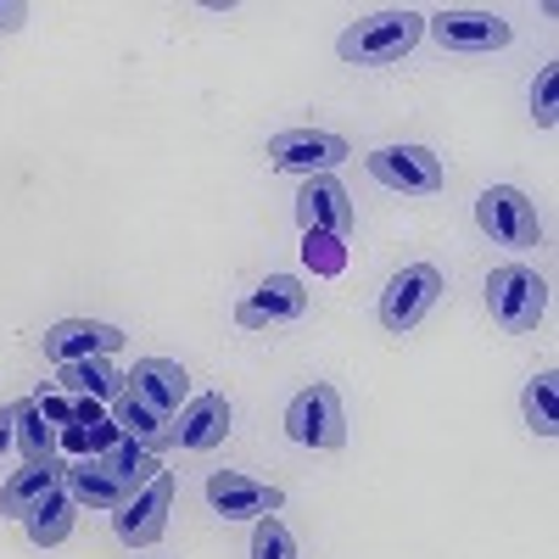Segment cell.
Masks as SVG:
<instances>
[{"label":"cell","mask_w":559,"mask_h":559,"mask_svg":"<svg viewBox=\"0 0 559 559\" xmlns=\"http://www.w3.org/2000/svg\"><path fill=\"white\" fill-rule=\"evenodd\" d=\"M157 471H163L157 453L123 437V442H112V448L96 453V459H73L62 487H68V498L84 503V509H123Z\"/></svg>","instance_id":"obj_1"},{"label":"cell","mask_w":559,"mask_h":559,"mask_svg":"<svg viewBox=\"0 0 559 559\" xmlns=\"http://www.w3.org/2000/svg\"><path fill=\"white\" fill-rule=\"evenodd\" d=\"M419 34H426V17L419 12H408V7L403 12H376L364 23H347L342 39H336V51L353 68H392L419 45Z\"/></svg>","instance_id":"obj_2"},{"label":"cell","mask_w":559,"mask_h":559,"mask_svg":"<svg viewBox=\"0 0 559 559\" xmlns=\"http://www.w3.org/2000/svg\"><path fill=\"white\" fill-rule=\"evenodd\" d=\"M487 308H492V324L509 336H526L543 324L548 313V280L526 263H503L487 274Z\"/></svg>","instance_id":"obj_3"},{"label":"cell","mask_w":559,"mask_h":559,"mask_svg":"<svg viewBox=\"0 0 559 559\" xmlns=\"http://www.w3.org/2000/svg\"><path fill=\"white\" fill-rule=\"evenodd\" d=\"M286 437L302 442V448H324V453H336L347 442V414H342V392L331 381H313L292 397L286 408Z\"/></svg>","instance_id":"obj_4"},{"label":"cell","mask_w":559,"mask_h":559,"mask_svg":"<svg viewBox=\"0 0 559 559\" xmlns=\"http://www.w3.org/2000/svg\"><path fill=\"white\" fill-rule=\"evenodd\" d=\"M353 157V146L342 134H331V129H280L274 140H269V168L274 174H302V179H313V174H331V168H342Z\"/></svg>","instance_id":"obj_5"},{"label":"cell","mask_w":559,"mask_h":559,"mask_svg":"<svg viewBox=\"0 0 559 559\" xmlns=\"http://www.w3.org/2000/svg\"><path fill=\"white\" fill-rule=\"evenodd\" d=\"M476 224L487 229L498 247H515V252L543 247L537 207L526 202V191H515V185H492V191H481V202H476Z\"/></svg>","instance_id":"obj_6"},{"label":"cell","mask_w":559,"mask_h":559,"mask_svg":"<svg viewBox=\"0 0 559 559\" xmlns=\"http://www.w3.org/2000/svg\"><path fill=\"white\" fill-rule=\"evenodd\" d=\"M437 297H442V269L437 263H408L403 274L386 280V292H381V324L403 336L437 308Z\"/></svg>","instance_id":"obj_7"},{"label":"cell","mask_w":559,"mask_h":559,"mask_svg":"<svg viewBox=\"0 0 559 559\" xmlns=\"http://www.w3.org/2000/svg\"><path fill=\"white\" fill-rule=\"evenodd\" d=\"M369 179H381L386 191H408V197H437L442 191V157L431 146H381L364 157Z\"/></svg>","instance_id":"obj_8"},{"label":"cell","mask_w":559,"mask_h":559,"mask_svg":"<svg viewBox=\"0 0 559 559\" xmlns=\"http://www.w3.org/2000/svg\"><path fill=\"white\" fill-rule=\"evenodd\" d=\"M426 34L442 45V51L481 57V51H503L515 28H509L503 17H492V12H459V7H448V12L426 17Z\"/></svg>","instance_id":"obj_9"},{"label":"cell","mask_w":559,"mask_h":559,"mask_svg":"<svg viewBox=\"0 0 559 559\" xmlns=\"http://www.w3.org/2000/svg\"><path fill=\"white\" fill-rule=\"evenodd\" d=\"M168 509H174V476L157 471L123 509H112V526H118V537L129 548H152L163 537V526H168Z\"/></svg>","instance_id":"obj_10"},{"label":"cell","mask_w":559,"mask_h":559,"mask_svg":"<svg viewBox=\"0 0 559 559\" xmlns=\"http://www.w3.org/2000/svg\"><path fill=\"white\" fill-rule=\"evenodd\" d=\"M207 503L224 521H263V515H274V509H286V492L269 487V481H252L241 471H213L207 476Z\"/></svg>","instance_id":"obj_11"},{"label":"cell","mask_w":559,"mask_h":559,"mask_svg":"<svg viewBox=\"0 0 559 559\" xmlns=\"http://www.w3.org/2000/svg\"><path fill=\"white\" fill-rule=\"evenodd\" d=\"M297 218H302V236H347L353 229V197L342 191L336 174H313L302 191H297Z\"/></svg>","instance_id":"obj_12"},{"label":"cell","mask_w":559,"mask_h":559,"mask_svg":"<svg viewBox=\"0 0 559 559\" xmlns=\"http://www.w3.org/2000/svg\"><path fill=\"white\" fill-rule=\"evenodd\" d=\"M308 313V286L297 274H269L263 286L236 308V324L241 331H269V324H292Z\"/></svg>","instance_id":"obj_13"},{"label":"cell","mask_w":559,"mask_h":559,"mask_svg":"<svg viewBox=\"0 0 559 559\" xmlns=\"http://www.w3.org/2000/svg\"><path fill=\"white\" fill-rule=\"evenodd\" d=\"M123 386L146 408H157L163 419H179V408L191 403V376H185L174 358H140L129 376H123Z\"/></svg>","instance_id":"obj_14"},{"label":"cell","mask_w":559,"mask_h":559,"mask_svg":"<svg viewBox=\"0 0 559 559\" xmlns=\"http://www.w3.org/2000/svg\"><path fill=\"white\" fill-rule=\"evenodd\" d=\"M45 358L51 364H73V358H107L123 347V331L118 324H102V319H62L45 331Z\"/></svg>","instance_id":"obj_15"},{"label":"cell","mask_w":559,"mask_h":559,"mask_svg":"<svg viewBox=\"0 0 559 559\" xmlns=\"http://www.w3.org/2000/svg\"><path fill=\"white\" fill-rule=\"evenodd\" d=\"M229 397L224 392H202V397H191L179 408V419H174V442L185 448V453H213L224 437H229Z\"/></svg>","instance_id":"obj_16"},{"label":"cell","mask_w":559,"mask_h":559,"mask_svg":"<svg viewBox=\"0 0 559 559\" xmlns=\"http://www.w3.org/2000/svg\"><path fill=\"white\" fill-rule=\"evenodd\" d=\"M68 481V464L62 459H39V464H23V471L0 487V515H12V521H23L28 509L45 498V492H57Z\"/></svg>","instance_id":"obj_17"},{"label":"cell","mask_w":559,"mask_h":559,"mask_svg":"<svg viewBox=\"0 0 559 559\" xmlns=\"http://www.w3.org/2000/svg\"><path fill=\"white\" fill-rule=\"evenodd\" d=\"M112 426L129 437V442H140V448H152V453H163V448H179L174 442V419H163L157 408H146L129 386L112 397Z\"/></svg>","instance_id":"obj_18"},{"label":"cell","mask_w":559,"mask_h":559,"mask_svg":"<svg viewBox=\"0 0 559 559\" xmlns=\"http://www.w3.org/2000/svg\"><path fill=\"white\" fill-rule=\"evenodd\" d=\"M57 392H62V397L112 403V397L123 392V376H112L107 358H73V364H57Z\"/></svg>","instance_id":"obj_19"},{"label":"cell","mask_w":559,"mask_h":559,"mask_svg":"<svg viewBox=\"0 0 559 559\" xmlns=\"http://www.w3.org/2000/svg\"><path fill=\"white\" fill-rule=\"evenodd\" d=\"M73 498H68V487H57V492H45L28 515H23V532H28V543L34 548H57V543H68V532H73Z\"/></svg>","instance_id":"obj_20"},{"label":"cell","mask_w":559,"mask_h":559,"mask_svg":"<svg viewBox=\"0 0 559 559\" xmlns=\"http://www.w3.org/2000/svg\"><path fill=\"white\" fill-rule=\"evenodd\" d=\"M12 419H17V431H12V442L23 448V464H39V459H57V442H62V431H57L51 419L39 414V403H34V397L12 403Z\"/></svg>","instance_id":"obj_21"},{"label":"cell","mask_w":559,"mask_h":559,"mask_svg":"<svg viewBox=\"0 0 559 559\" xmlns=\"http://www.w3.org/2000/svg\"><path fill=\"white\" fill-rule=\"evenodd\" d=\"M554 392H559V376L543 369V376L526 386V426L537 437H559V414H554Z\"/></svg>","instance_id":"obj_22"},{"label":"cell","mask_w":559,"mask_h":559,"mask_svg":"<svg viewBox=\"0 0 559 559\" xmlns=\"http://www.w3.org/2000/svg\"><path fill=\"white\" fill-rule=\"evenodd\" d=\"M252 559H297V537L280 526L274 515H263L258 532H252Z\"/></svg>","instance_id":"obj_23"},{"label":"cell","mask_w":559,"mask_h":559,"mask_svg":"<svg viewBox=\"0 0 559 559\" xmlns=\"http://www.w3.org/2000/svg\"><path fill=\"white\" fill-rule=\"evenodd\" d=\"M554 90H559V68L548 62V68L537 73V84H532V118H537V129H554V123H559V102H554Z\"/></svg>","instance_id":"obj_24"},{"label":"cell","mask_w":559,"mask_h":559,"mask_svg":"<svg viewBox=\"0 0 559 559\" xmlns=\"http://www.w3.org/2000/svg\"><path fill=\"white\" fill-rule=\"evenodd\" d=\"M302 252H308V263H313L319 274H336V269H342V241H336V236H308Z\"/></svg>","instance_id":"obj_25"},{"label":"cell","mask_w":559,"mask_h":559,"mask_svg":"<svg viewBox=\"0 0 559 559\" xmlns=\"http://www.w3.org/2000/svg\"><path fill=\"white\" fill-rule=\"evenodd\" d=\"M34 403H39V414L51 419L57 431H68V426H73V397H62V392H34Z\"/></svg>","instance_id":"obj_26"},{"label":"cell","mask_w":559,"mask_h":559,"mask_svg":"<svg viewBox=\"0 0 559 559\" xmlns=\"http://www.w3.org/2000/svg\"><path fill=\"white\" fill-rule=\"evenodd\" d=\"M23 17H28V7L7 0V7H0V34H17V28H23Z\"/></svg>","instance_id":"obj_27"},{"label":"cell","mask_w":559,"mask_h":559,"mask_svg":"<svg viewBox=\"0 0 559 559\" xmlns=\"http://www.w3.org/2000/svg\"><path fill=\"white\" fill-rule=\"evenodd\" d=\"M12 431H17V419H12V408H0V453L12 448Z\"/></svg>","instance_id":"obj_28"}]
</instances>
